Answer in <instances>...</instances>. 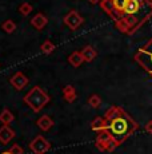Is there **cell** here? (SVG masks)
Listing matches in <instances>:
<instances>
[{
  "instance_id": "6da1fadb",
  "label": "cell",
  "mask_w": 152,
  "mask_h": 154,
  "mask_svg": "<svg viewBox=\"0 0 152 154\" xmlns=\"http://www.w3.org/2000/svg\"><path fill=\"white\" fill-rule=\"evenodd\" d=\"M104 118L107 121V130L119 145H121L139 129L136 121L118 106H111L107 110Z\"/></svg>"
},
{
  "instance_id": "7a4b0ae2",
  "label": "cell",
  "mask_w": 152,
  "mask_h": 154,
  "mask_svg": "<svg viewBox=\"0 0 152 154\" xmlns=\"http://www.w3.org/2000/svg\"><path fill=\"white\" fill-rule=\"evenodd\" d=\"M49 95L40 86H34L24 97L23 100L34 112H39L49 103Z\"/></svg>"
},
{
  "instance_id": "3957f363",
  "label": "cell",
  "mask_w": 152,
  "mask_h": 154,
  "mask_svg": "<svg viewBox=\"0 0 152 154\" xmlns=\"http://www.w3.org/2000/svg\"><path fill=\"white\" fill-rule=\"evenodd\" d=\"M135 60L152 75V38L135 54Z\"/></svg>"
},
{
  "instance_id": "277c9868",
  "label": "cell",
  "mask_w": 152,
  "mask_h": 154,
  "mask_svg": "<svg viewBox=\"0 0 152 154\" xmlns=\"http://www.w3.org/2000/svg\"><path fill=\"white\" fill-rule=\"evenodd\" d=\"M49 149H51V143L43 135H36L30 143V150L34 154H45Z\"/></svg>"
},
{
  "instance_id": "5b68a950",
  "label": "cell",
  "mask_w": 152,
  "mask_h": 154,
  "mask_svg": "<svg viewBox=\"0 0 152 154\" xmlns=\"http://www.w3.org/2000/svg\"><path fill=\"white\" fill-rule=\"evenodd\" d=\"M83 23H84V19L81 17V15L75 10L69 11V12L64 16V24L71 29V31H76Z\"/></svg>"
},
{
  "instance_id": "8992f818",
  "label": "cell",
  "mask_w": 152,
  "mask_h": 154,
  "mask_svg": "<svg viewBox=\"0 0 152 154\" xmlns=\"http://www.w3.org/2000/svg\"><path fill=\"white\" fill-rule=\"evenodd\" d=\"M100 7H101V10L106 12L108 16H111L113 20H119L120 17H123L124 15H123L121 12H119L118 10L115 8V5H113V0H100Z\"/></svg>"
},
{
  "instance_id": "52a82bcc",
  "label": "cell",
  "mask_w": 152,
  "mask_h": 154,
  "mask_svg": "<svg viewBox=\"0 0 152 154\" xmlns=\"http://www.w3.org/2000/svg\"><path fill=\"white\" fill-rule=\"evenodd\" d=\"M28 82H30V79H28L27 75L23 74L22 71H17V72H15L10 78V83L12 85L16 90H23V88L28 85Z\"/></svg>"
},
{
  "instance_id": "ba28073f",
  "label": "cell",
  "mask_w": 152,
  "mask_h": 154,
  "mask_svg": "<svg viewBox=\"0 0 152 154\" xmlns=\"http://www.w3.org/2000/svg\"><path fill=\"white\" fill-rule=\"evenodd\" d=\"M113 137L111 135V133L108 130H103V131L98 133V137H96V142H95V146L98 147L100 152H106V147L107 143L110 141H112Z\"/></svg>"
},
{
  "instance_id": "9c48e42d",
  "label": "cell",
  "mask_w": 152,
  "mask_h": 154,
  "mask_svg": "<svg viewBox=\"0 0 152 154\" xmlns=\"http://www.w3.org/2000/svg\"><path fill=\"white\" fill-rule=\"evenodd\" d=\"M13 138H15V131L13 129H11L10 125H3L0 127V143L1 145H8Z\"/></svg>"
},
{
  "instance_id": "30bf717a",
  "label": "cell",
  "mask_w": 152,
  "mask_h": 154,
  "mask_svg": "<svg viewBox=\"0 0 152 154\" xmlns=\"http://www.w3.org/2000/svg\"><path fill=\"white\" fill-rule=\"evenodd\" d=\"M31 24H32V27H34L35 29H37V31H42V29L44 28L47 24H48V17H47L44 14L39 12V14H36L31 19Z\"/></svg>"
},
{
  "instance_id": "8fae6325",
  "label": "cell",
  "mask_w": 152,
  "mask_h": 154,
  "mask_svg": "<svg viewBox=\"0 0 152 154\" xmlns=\"http://www.w3.org/2000/svg\"><path fill=\"white\" fill-rule=\"evenodd\" d=\"M36 125H37V127H39L40 130H42V131H48V130L54 126V121H52V118L49 117V115L44 114V115H42L40 118H37Z\"/></svg>"
},
{
  "instance_id": "7c38bea8",
  "label": "cell",
  "mask_w": 152,
  "mask_h": 154,
  "mask_svg": "<svg viewBox=\"0 0 152 154\" xmlns=\"http://www.w3.org/2000/svg\"><path fill=\"white\" fill-rule=\"evenodd\" d=\"M140 5H142V0H128L124 7V11H123V15L137 14V11L140 10Z\"/></svg>"
},
{
  "instance_id": "4fadbf2b",
  "label": "cell",
  "mask_w": 152,
  "mask_h": 154,
  "mask_svg": "<svg viewBox=\"0 0 152 154\" xmlns=\"http://www.w3.org/2000/svg\"><path fill=\"white\" fill-rule=\"evenodd\" d=\"M91 129L96 133H100L103 130H107V121L103 117H96L91 122Z\"/></svg>"
},
{
  "instance_id": "5bb4252c",
  "label": "cell",
  "mask_w": 152,
  "mask_h": 154,
  "mask_svg": "<svg viewBox=\"0 0 152 154\" xmlns=\"http://www.w3.org/2000/svg\"><path fill=\"white\" fill-rule=\"evenodd\" d=\"M83 62H84V58H83V55H81L80 51H74L68 56V63L71 64L72 67H75V69L79 66H81Z\"/></svg>"
},
{
  "instance_id": "9a60e30c",
  "label": "cell",
  "mask_w": 152,
  "mask_h": 154,
  "mask_svg": "<svg viewBox=\"0 0 152 154\" xmlns=\"http://www.w3.org/2000/svg\"><path fill=\"white\" fill-rule=\"evenodd\" d=\"M80 52L84 58V62H92L98 56V52H96V50L92 46H86Z\"/></svg>"
},
{
  "instance_id": "2e32d148",
  "label": "cell",
  "mask_w": 152,
  "mask_h": 154,
  "mask_svg": "<svg viewBox=\"0 0 152 154\" xmlns=\"http://www.w3.org/2000/svg\"><path fill=\"white\" fill-rule=\"evenodd\" d=\"M63 97H64V99H66L68 103L74 102V100L76 99V90H75L74 86L67 85L66 87L63 88Z\"/></svg>"
},
{
  "instance_id": "e0dca14e",
  "label": "cell",
  "mask_w": 152,
  "mask_h": 154,
  "mask_svg": "<svg viewBox=\"0 0 152 154\" xmlns=\"http://www.w3.org/2000/svg\"><path fill=\"white\" fill-rule=\"evenodd\" d=\"M13 119H15V115L8 110V109H4V110L0 112V122H1L3 125H10L11 122H13Z\"/></svg>"
},
{
  "instance_id": "ac0fdd59",
  "label": "cell",
  "mask_w": 152,
  "mask_h": 154,
  "mask_svg": "<svg viewBox=\"0 0 152 154\" xmlns=\"http://www.w3.org/2000/svg\"><path fill=\"white\" fill-rule=\"evenodd\" d=\"M40 50H42V52L43 54H45V55H49V54H52V52L55 51V44L51 42V40H44L43 42V44L40 46Z\"/></svg>"
},
{
  "instance_id": "d6986e66",
  "label": "cell",
  "mask_w": 152,
  "mask_h": 154,
  "mask_svg": "<svg viewBox=\"0 0 152 154\" xmlns=\"http://www.w3.org/2000/svg\"><path fill=\"white\" fill-rule=\"evenodd\" d=\"M1 28H3V31L7 32V34H12V32L16 31V24L13 20L8 19V20H5V22H3Z\"/></svg>"
},
{
  "instance_id": "ffe728a7",
  "label": "cell",
  "mask_w": 152,
  "mask_h": 154,
  "mask_svg": "<svg viewBox=\"0 0 152 154\" xmlns=\"http://www.w3.org/2000/svg\"><path fill=\"white\" fill-rule=\"evenodd\" d=\"M116 28L119 29L120 32H124V34H130V26L125 23V20H124V17H120L119 20H116Z\"/></svg>"
},
{
  "instance_id": "44dd1931",
  "label": "cell",
  "mask_w": 152,
  "mask_h": 154,
  "mask_svg": "<svg viewBox=\"0 0 152 154\" xmlns=\"http://www.w3.org/2000/svg\"><path fill=\"white\" fill-rule=\"evenodd\" d=\"M88 105L93 109H98L101 105V98L99 95H96V94H93V95H91L88 98Z\"/></svg>"
},
{
  "instance_id": "7402d4cb",
  "label": "cell",
  "mask_w": 152,
  "mask_h": 154,
  "mask_svg": "<svg viewBox=\"0 0 152 154\" xmlns=\"http://www.w3.org/2000/svg\"><path fill=\"white\" fill-rule=\"evenodd\" d=\"M32 10H34V7H32L30 3H23L19 7V12L22 14L23 16H28V15L32 12Z\"/></svg>"
},
{
  "instance_id": "603a6c76",
  "label": "cell",
  "mask_w": 152,
  "mask_h": 154,
  "mask_svg": "<svg viewBox=\"0 0 152 154\" xmlns=\"http://www.w3.org/2000/svg\"><path fill=\"white\" fill-rule=\"evenodd\" d=\"M128 0H113V5H115V8L119 11V12L123 14V11H124V7L125 4H127Z\"/></svg>"
},
{
  "instance_id": "cb8c5ba5",
  "label": "cell",
  "mask_w": 152,
  "mask_h": 154,
  "mask_svg": "<svg viewBox=\"0 0 152 154\" xmlns=\"http://www.w3.org/2000/svg\"><path fill=\"white\" fill-rule=\"evenodd\" d=\"M10 152L12 154H24V149H23L20 145L15 143V145H12V147L10 149Z\"/></svg>"
},
{
  "instance_id": "d4e9b609",
  "label": "cell",
  "mask_w": 152,
  "mask_h": 154,
  "mask_svg": "<svg viewBox=\"0 0 152 154\" xmlns=\"http://www.w3.org/2000/svg\"><path fill=\"white\" fill-rule=\"evenodd\" d=\"M144 129H145V131H147L148 134H152V119H151V121H148Z\"/></svg>"
},
{
  "instance_id": "484cf974",
  "label": "cell",
  "mask_w": 152,
  "mask_h": 154,
  "mask_svg": "<svg viewBox=\"0 0 152 154\" xmlns=\"http://www.w3.org/2000/svg\"><path fill=\"white\" fill-rule=\"evenodd\" d=\"M88 3H91V4H99L100 0H88Z\"/></svg>"
},
{
  "instance_id": "4316f807",
  "label": "cell",
  "mask_w": 152,
  "mask_h": 154,
  "mask_svg": "<svg viewBox=\"0 0 152 154\" xmlns=\"http://www.w3.org/2000/svg\"><path fill=\"white\" fill-rule=\"evenodd\" d=\"M1 154H12V153H11V152H10V150H5V152H3Z\"/></svg>"
},
{
  "instance_id": "83f0119b",
  "label": "cell",
  "mask_w": 152,
  "mask_h": 154,
  "mask_svg": "<svg viewBox=\"0 0 152 154\" xmlns=\"http://www.w3.org/2000/svg\"><path fill=\"white\" fill-rule=\"evenodd\" d=\"M150 2H151V4H152V0H150Z\"/></svg>"
}]
</instances>
